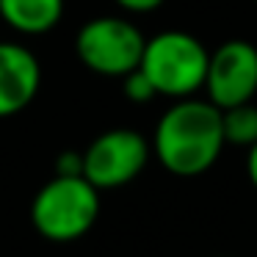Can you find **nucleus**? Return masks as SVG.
Listing matches in <instances>:
<instances>
[{"mask_svg":"<svg viewBox=\"0 0 257 257\" xmlns=\"http://www.w3.org/2000/svg\"><path fill=\"white\" fill-rule=\"evenodd\" d=\"M124 97H127L130 102H150V100H155V89H152V83H150V78H147L144 72H141L139 67L133 69V72H127L124 75Z\"/></svg>","mask_w":257,"mask_h":257,"instance_id":"9d476101","label":"nucleus"},{"mask_svg":"<svg viewBox=\"0 0 257 257\" xmlns=\"http://www.w3.org/2000/svg\"><path fill=\"white\" fill-rule=\"evenodd\" d=\"M152 155L174 177H199L224 152L221 111L210 100H174L158 119L152 133Z\"/></svg>","mask_w":257,"mask_h":257,"instance_id":"f257e3e1","label":"nucleus"},{"mask_svg":"<svg viewBox=\"0 0 257 257\" xmlns=\"http://www.w3.org/2000/svg\"><path fill=\"white\" fill-rule=\"evenodd\" d=\"M39 58L23 45L0 42V119L25 111L39 94Z\"/></svg>","mask_w":257,"mask_h":257,"instance_id":"0eeeda50","label":"nucleus"},{"mask_svg":"<svg viewBox=\"0 0 257 257\" xmlns=\"http://www.w3.org/2000/svg\"><path fill=\"white\" fill-rule=\"evenodd\" d=\"M207 56V47L194 34L161 31L144 42L139 69L150 78L155 94L185 100L205 86Z\"/></svg>","mask_w":257,"mask_h":257,"instance_id":"7ed1b4c3","label":"nucleus"},{"mask_svg":"<svg viewBox=\"0 0 257 257\" xmlns=\"http://www.w3.org/2000/svg\"><path fill=\"white\" fill-rule=\"evenodd\" d=\"M152 147L139 130L113 127L100 133L83 152V177L97 191L122 188L144 172Z\"/></svg>","mask_w":257,"mask_h":257,"instance_id":"39448f33","label":"nucleus"},{"mask_svg":"<svg viewBox=\"0 0 257 257\" xmlns=\"http://www.w3.org/2000/svg\"><path fill=\"white\" fill-rule=\"evenodd\" d=\"M202 89L218 111L251 102L257 94V45L246 39H229L218 45L207 56Z\"/></svg>","mask_w":257,"mask_h":257,"instance_id":"423d86ee","label":"nucleus"},{"mask_svg":"<svg viewBox=\"0 0 257 257\" xmlns=\"http://www.w3.org/2000/svg\"><path fill=\"white\" fill-rule=\"evenodd\" d=\"M221 130H224V144L246 147L249 150L257 141V105L243 102L221 111Z\"/></svg>","mask_w":257,"mask_h":257,"instance_id":"1a4fd4ad","label":"nucleus"},{"mask_svg":"<svg viewBox=\"0 0 257 257\" xmlns=\"http://www.w3.org/2000/svg\"><path fill=\"white\" fill-rule=\"evenodd\" d=\"M64 17V0H0V20L28 36L53 31Z\"/></svg>","mask_w":257,"mask_h":257,"instance_id":"6e6552de","label":"nucleus"},{"mask_svg":"<svg viewBox=\"0 0 257 257\" xmlns=\"http://www.w3.org/2000/svg\"><path fill=\"white\" fill-rule=\"evenodd\" d=\"M124 12H133V14H147V12H155L161 9L166 0H116Z\"/></svg>","mask_w":257,"mask_h":257,"instance_id":"f8f14e48","label":"nucleus"},{"mask_svg":"<svg viewBox=\"0 0 257 257\" xmlns=\"http://www.w3.org/2000/svg\"><path fill=\"white\" fill-rule=\"evenodd\" d=\"M100 216V191L83 177L56 174L39 188L31 202V224L42 238L53 243L78 240L97 224Z\"/></svg>","mask_w":257,"mask_h":257,"instance_id":"f03ea898","label":"nucleus"},{"mask_svg":"<svg viewBox=\"0 0 257 257\" xmlns=\"http://www.w3.org/2000/svg\"><path fill=\"white\" fill-rule=\"evenodd\" d=\"M56 174H64V177L83 174V152H64L56 161Z\"/></svg>","mask_w":257,"mask_h":257,"instance_id":"9b49d317","label":"nucleus"},{"mask_svg":"<svg viewBox=\"0 0 257 257\" xmlns=\"http://www.w3.org/2000/svg\"><path fill=\"white\" fill-rule=\"evenodd\" d=\"M147 36L124 17H94L78 31L75 53L86 69L102 78H124L141 61Z\"/></svg>","mask_w":257,"mask_h":257,"instance_id":"20e7f679","label":"nucleus"},{"mask_svg":"<svg viewBox=\"0 0 257 257\" xmlns=\"http://www.w3.org/2000/svg\"><path fill=\"white\" fill-rule=\"evenodd\" d=\"M246 174H249L251 185L257 188V141L249 147V155H246Z\"/></svg>","mask_w":257,"mask_h":257,"instance_id":"ddd939ff","label":"nucleus"}]
</instances>
